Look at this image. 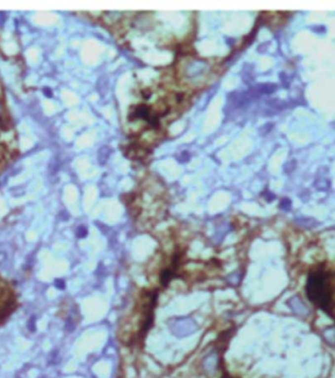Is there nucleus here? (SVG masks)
<instances>
[{
    "mask_svg": "<svg viewBox=\"0 0 335 378\" xmlns=\"http://www.w3.org/2000/svg\"><path fill=\"white\" fill-rule=\"evenodd\" d=\"M306 293L315 306L331 315L334 290L328 272L323 269L312 271L307 279Z\"/></svg>",
    "mask_w": 335,
    "mask_h": 378,
    "instance_id": "1",
    "label": "nucleus"
},
{
    "mask_svg": "<svg viewBox=\"0 0 335 378\" xmlns=\"http://www.w3.org/2000/svg\"><path fill=\"white\" fill-rule=\"evenodd\" d=\"M55 285H56V287H58L59 289H63V288L65 287V283H64V281L61 280V279H57V280L55 281Z\"/></svg>",
    "mask_w": 335,
    "mask_h": 378,
    "instance_id": "2",
    "label": "nucleus"
},
{
    "mask_svg": "<svg viewBox=\"0 0 335 378\" xmlns=\"http://www.w3.org/2000/svg\"><path fill=\"white\" fill-rule=\"evenodd\" d=\"M85 235H86V229H84L83 227H79L78 231H77V236L78 237H83Z\"/></svg>",
    "mask_w": 335,
    "mask_h": 378,
    "instance_id": "3",
    "label": "nucleus"
}]
</instances>
